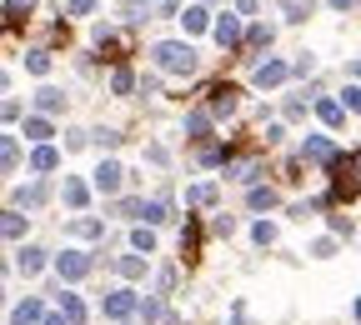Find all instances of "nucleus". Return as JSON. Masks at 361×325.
<instances>
[{"label": "nucleus", "instance_id": "nucleus-1", "mask_svg": "<svg viewBox=\"0 0 361 325\" xmlns=\"http://www.w3.org/2000/svg\"><path fill=\"white\" fill-rule=\"evenodd\" d=\"M361 196V155H341L331 165V200H356Z\"/></svg>", "mask_w": 361, "mask_h": 325}, {"label": "nucleus", "instance_id": "nucleus-2", "mask_svg": "<svg viewBox=\"0 0 361 325\" xmlns=\"http://www.w3.org/2000/svg\"><path fill=\"white\" fill-rule=\"evenodd\" d=\"M151 56H156V65L171 70V75H191V70H196V51H191V45H180V40H161Z\"/></svg>", "mask_w": 361, "mask_h": 325}, {"label": "nucleus", "instance_id": "nucleus-3", "mask_svg": "<svg viewBox=\"0 0 361 325\" xmlns=\"http://www.w3.org/2000/svg\"><path fill=\"white\" fill-rule=\"evenodd\" d=\"M56 275H61V281H85V275H90V255H80V250L56 255Z\"/></svg>", "mask_w": 361, "mask_h": 325}, {"label": "nucleus", "instance_id": "nucleus-4", "mask_svg": "<svg viewBox=\"0 0 361 325\" xmlns=\"http://www.w3.org/2000/svg\"><path fill=\"white\" fill-rule=\"evenodd\" d=\"M301 155H306V160H322V165H336V160H341V155H336V146L326 141V135H306Z\"/></svg>", "mask_w": 361, "mask_h": 325}, {"label": "nucleus", "instance_id": "nucleus-5", "mask_svg": "<svg viewBox=\"0 0 361 325\" xmlns=\"http://www.w3.org/2000/svg\"><path fill=\"white\" fill-rule=\"evenodd\" d=\"M206 96H211V115H231V110H236V96H241V90H236V85H211Z\"/></svg>", "mask_w": 361, "mask_h": 325}, {"label": "nucleus", "instance_id": "nucleus-6", "mask_svg": "<svg viewBox=\"0 0 361 325\" xmlns=\"http://www.w3.org/2000/svg\"><path fill=\"white\" fill-rule=\"evenodd\" d=\"M135 305H141V300H135V291H111V295H106V315H111V320H126Z\"/></svg>", "mask_w": 361, "mask_h": 325}, {"label": "nucleus", "instance_id": "nucleus-7", "mask_svg": "<svg viewBox=\"0 0 361 325\" xmlns=\"http://www.w3.org/2000/svg\"><path fill=\"white\" fill-rule=\"evenodd\" d=\"M121 175H126V170H121L116 160H101V170H96V191H101V196H116V191H121Z\"/></svg>", "mask_w": 361, "mask_h": 325}, {"label": "nucleus", "instance_id": "nucleus-8", "mask_svg": "<svg viewBox=\"0 0 361 325\" xmlns=\"http://www.w3.org/2000/svg\"><path fill=\"white\" fill-rule=\"evenodd\" d=\"M316 115H322V125H331V130H336V125H341V120H346V106H341V101H331V96H326V101H316Z\"/></svg>", "mask_w": 361, "mask_h": 325}, {"label": "nucleus", "instance_id": "nucleus-9", "mask_svg": "<svg viewBox=\"0 0 361 325\" xmlns=\"http://www.w3.org/2000/svg\"><path fill=\"white\" fill-rule=\"evenodd\" d=\"M286 80V65L281 60H266V65H256V85L266 90V85H281Z\"/></svg>", "mask_w": 361, "mask_h": 325}, {"label": "nucleus", "instance_id": "nucleus-10", "mask_svg": "<svg viewBox=\"0 0 361 325\" xmlns=\"http://www.w3.org/2000/svg\"><path fill=\"white\" fill-rule=\"evenodd\" d=\"M35 106H40V115H56V110H66V96L45 85V90H35Z\"/></svg>", "mask_w": 361, "mask_h": 325}, {"label": "nucleus", "instance_id": "nucleus-11", "mask_svg": "<svg viewBox=\"0 0 361 325\" xmlns=\"http://www.w3.org/2000/svg\"><path fill=\"white\" fill-rule=\"evenodd\" d=\"M211 30H216V40H221V45H236V40H241V25H236V15H221Z\"/></svg>", "mask_w": 361, "mask_h": 325}, {"label": "nucleus", "instance_id": "nucleus-12", "mask_svg": "<svg viewBox=\"0 0 361 325\" xmlns=\"http://www.w3.org/2000/svg\"><path fill=\"white\" fill-rule=\"evenodd\" d=\"M61 315H66L71 325H80V320H85V305H80V295H71V291H61Z\"/></svg>", "mask_w": 361, "mask_h": 325}, {"label": "nucleus", "instance_id": "nucleus-13", "mask_svg": "<svg viewBox=\"0 0 361 325\" xmlns=\"http://www.w3.org/2000/svg\"><path fill=\"white\" fill-rule=\"evenodd\" d=\"M25 135H30L35 146H45V141H51V120H45V115H30V120H25Z\"/></svg>", "mask_w": 361, "mask_h": 325}, {"label": "nucleus", "instance_id": "nucleus-14", "mask_svg": "<svg viewBox=\"0 0 361 325\" xmlns=\"http://www.w3.org/2000/svg\"><path fill=\"white\" fill-rule=\"evenodd\" d=\"M116 270L126 275V281H141V275H146V260H141V255H121V260H116Z\"/></svg>", "mask_w": 361, "mask_h": 325}, {"label": "nucleus", "instance_id": "nucleus-15", "mask_svg": "<svg viewBox=\"0 0 361 325\" xmlns=\"http://www.w3.org/2000/svg\"><path fill=\"white\" fill-rule=\"evenodd\" d=\"M16 265H20V270H25V275H35V270H40V265H45V250H35V246H25V250H20V255H16Z\"/></svg>", "mask_w": 361, "mask_h": 325}, {"label": "nucleus", "instance_id": "nucleus-16", "mask_svg": "<svg viewBox=\"0 0 361 325\" xmlns=\"http://www.w3.org/2000/svg\"><path fill=\"white\" fill-rule=\"evenodd\" d=\"M61 165V155L51 151V146H35V155H30V170H56Z\"/></svg>", "mask_w": 361, "mask_h": 325}, {"label": "nucleus", "instance_id": "nucleus-17", "mask_svg": "<svg viewBox=\"0 0 361 325\" xmlns=\"http://www.w3.org/2000/svg\"><path fill=\"white\" fill-rule=\"evenodd\" d=\"M196 250H201V230H196V225H186V230H180V255L196 260Z\"/></svg>", "mask_w": 361, "mask_h": 325}, {"label": "nucleus", "instance_id": "nucleus-18", "mask_svg": "<svg viewBox=\"0 0 361 325\" xmlns=\"http://www.w3.org/2000/svg\"><path fill=\"white\" fill-rule=\"evenodd\" d=\"M40 320V300H25V305H16V315H11V325H35Z\"/></svg>", "mask_w": 361, "mask_h": 325}, {"label": "nucleus", "instance_id": "nucleus-19", "mask_svg": "<svg viewBox=\"0 0 361 325\" xmlns=\"http://www.w3.org/2000/svg\"><path fill=\"white\" fill-rule=\"evenodd\" d=\"M0 165H6V170H16V165H20V151H16V135H6V141H0Z\"/></svg>", "mask_w": 361, "mask_h": 325}, {"label": "nucleus", "instance_id": "nucleus-20", "mask_svg": "<svg viewBox=\"0 0 361 325\" xmlns=\"http://www.w3.org/2000/svg\"><path fill=\"white\" fill-rule=\"evenodd\" d=\"M216 200V185H191L186 191V205H211Z\"/></svg>", "mask_w": 361, "mask_h": 325}, {"label": "nucleus", "instance_id": "nucleus-21", "mask_svg": "<svg viewBox=\"0 0 361 325\" xmlns=\"http://www.w3.org/2000/svg\"><path fill=\"white\" fill-rule=\"evenodd\" d=\"M40 200H45V185H25V191L16 196V205H25V210H35Z\"/></svg>", "mask_w": 361, "mask_h": 325}, {"label": "nucleus", "instance_id": "nucleus-22", "mask_svg": "<svg viewBox=\"0 0 361 325\" xmlns=\"http://www.w3.org/2000/svg\"><path fill=\"white\" fill-rule=\"evenodd\" d=\"M180 25H186V35H201L211 20H206V11H186V15H180Z\"/></svg>", "mask_w": 361, "mask_h": 325}, {"label": "nucleus", "instance_id": "nucleus-23", "mask_svg": "<svg viewBox=\"0 0 361 325\" xmlns=\"http://www.w3.org/2000/svg\"><path fill=\"white\" fill-rule=\"evenodd\" d=\"M231 180L251 185V180H256V160H236V165H231Z\"/></svg>", "mask_w": 361, "mask_h": 325}, {"label": "nucleus", "instance_id": "nucleus-24", "mask_svg": "<svg viewBox=\"0 0 361 325\" xmlns=\"http://www.w3.org/2000/svg\"><path fill=\"white\" fill-rule=\"evenodd\" d=\"M25 11H35V0H6V20H11V25H16Z\"/></svg>", "mask_w": 361, "mask_h": 325}, {"label": "nucleus", "instance_id": "nucleus-25", "mask_svg": "<svg viewBox=\"0 0 361 325\" xmlns=\"http://www.w3.org/2000/svg\"><path fill=\"white\" fill-rule=\"evenodd\" d=\"M66 205H75V210L85 205V185L80 180H66Z\"/></svg>", "mask_w": 361, "mask_h": 325}, {"label": "nucleus", "instance_id": "nucleus-26", "mask_svg": "<svg viewBox=\"0 0 361 325\" xmlns=\"http://www.w3.org/2000/svg\"><path fill=\"white\" fill-rule=\"evenodd\" d=\"M271 205H276V191H261V185H256V191H251V210H271Z\"/></svg>", "mask_w": 361, "mask_h": 325}, {"label": "nucleus", "instance_id": "nucleus-27", "mask_svg": "<svg viewBox=\"0 0 361 325\" xmlns=\"http://www.w3.org/2000/svg\"><path fill=\"white\" fill-rule=\"evenodd\" d=\"M25 70H30V75H45V70H51V56L30 51V56H25Z\"/></svg>", "mask_w": 361, "mask_h": 325}, {"label": "nucleus", "instance_id": "nucleus-28", "mask_svg": "<svg viewBox=\"0 0 361 325\" xmlns=\"http://www.w3.org/2000/svg\"><path fill=\"white\" fill-rule=\"evenodd\" d=\"M71 236H80V241L101 236V220H75V225H71Z\"/></svg>", "mask_w": 361, "mask_h": 325}, {"label": "nucleus", "instance_id": "nucleus-29", "mask_svg": "<svg viewBox=\"0 0 361 325\" xmlns=\"http://www.w3.org/2000/svg\"><path fill=\"white\" fill-rule=\"evenodd\" d=\"M206 125H211L206 110H191V115H186V130H191V135H206Z\"/></svg>", "mask_w": 361, "mask_h": 325}, {"label": "nucleus", "instance_id": "nucleus-30", "mask_svg": "<svg viewBox=\"0 0 361 325\" xmlns=\"http://www.w3.org/2000/svg\"><path fill=\"white\" fill-rule=\"evenodd\" d=\"M141 220H151V225H161L166 220V200H146V215Z\"/></svg>", "mask_w": 361, "mask_h": 325}, {"label": "nucleus", "instance_id": "nucleus-31", "mask_svg": "<svg viewBox=\"0 0 361 325\" xmlns=\"http://www.w3.org/2000/svg\"><path fill=\"white\" fill-rule=\"evenodd\" d=\"M20 230H25V220L11 210V215H6V241H20Z\"/></svg>", "mask_w": 361, "mask_h": 325}, {"label": "nucleus", "instance_id": "nucleus-32", "mask_svg": "<svg viewBox=\"0 0 361 325\" xmlns=\"http://www.w3.org/2000/svg\"><path fill=\"white\" fill-rule=\"evenodd\" d=\"M246 45H251V51H261V45H271V30H266V25H256V30L246 35Z\"/></svg>", "mask_w": 361, "mask_h": 325}, {"label": "nucleus", "instance_id": "nucleus-33", "mask_svg": "<svg viewBox=\"0 0 361 325\" xmlns=\"http://www.w3.org/2000/svg\"><path fill=\"white\" fill-rule=\"evenodd\" d=\"M111 85H116V90H121V96H126V90H130V85H135V75H130V70H126V65H121V70H116V75H111Z\"/></svg>", "mask_w": 361, "mask_h": 325}, {"label": "nucleus", "instance_id": "nucleus-34", "mask_svg": "<svg viewBox=\"0 0 361 325\" xmlns=\"http://www.w3.org/2000/svg\"><path fill=\"white\" fill-rule=\"evenodd\" d=\"M141 11H161V15H171V11H176V0H141Z\"/></svg>", "mask_w": 361, "mask_h": 325}, {"label": "nucleus", "instance_id": "nucleus-35", "mask_svg": "<svg viewBox=\"0 0 361 325\" xmlns=\"http://www.w3.org/2000/svg\"><path fill=\"white\" fill-rule=\"evenodd\" d=\"M331 236H351V215H331Z\"/></svg>", "mask_w": 361, "mask_h": 325}, {"label": "nucleus", "instance_id": "nucleus-36", "mask_svg": "<svg viewBox=\"0 0 361 325\" xmlns=\"http://www.w3.org/2000/svg\"><path fill=\"white\" fill-rule=\"evenodd\" d=\"M211 230H216V236H231L236 220H231V215H216V225H211Z\"/></svg>", "mask_w": 361, "mask_h": 325}, {"label": "nucleus", "instance_id": "nucleus-37", "mask_svg": "<svg viewBox=\"0 0 361 325\" xmlns=\"http://www.w3.org/2000/svg\"><path fill=\"white\" fill-rule=\"evenodd\" d=\"M271 241H276V230H271V225L261 220V225H256V246H271Z\"/></svg>", "mask_w": 361, "mask_h": 325}, {"label": "nucleus", "instance_id": "nucleus-38", "mask_svg": "<svg viewBox=\"0 0 361 325\" xmlns=\"http://www.w3.org/2000/svg\"><path fill=\"white\" fill-rule=\"evenodd\" d=\"M96 141H101L106 151H116V146H121V135H116V130H96Z\"/></svg>", "mask_w": 361, "mask_h": 325}, {"label": "nucleus", "instance_id": "nucleus-39", "mask_svg": "<svg viewBox=\"0 0 361 325\" xmlns=\"http://www.w3.org/2000/svg\"><path fill=\"white\" fill-rule=\"evenodd\" d=\"M121 215H146V200H121Z\"/></svg>", "mask_w": 361, "mask_h": 325}, {"label": "nucleus", "instance_id": "nucleus-40", "mask_svg": "<svg viewBox=\"0 0 361 325\" xmlns=\"http://www.w3.org/2000/svg\"><path fill=\"white\" fill-rule=\"evenodd\" d=\"M96 11V0H71V15H90Z\"/></svg>", "mask_w": 361, "mask_h": 325}, {"label": "nucleus", "instance_id": "nucleus-41", "mask_svg": "<svg viewBox=\"0 0 361 325\" xmlns=\"http://www.w3.org/2000/svg\"><path fill=\"white\" fill-rule=\"evenodd\" d=\"M196 155H201V160H206V165H221V151H216V146H201V151H196Z\"/></svg>", "mask_w": 361, "mask_h": 325}, {"label": "nucleus", "instance_id": "nucleus-42", "mask_svg": "<svg viewBox=\"0 0 361 325\" xmlns=\"http://www.w3.org/2000/svg\"><path fill=\"white\" fill-rule=\"evenodd\" d=\"M346 106H351V110H361V85H351V90H346Z\"/></svg>", "mask_w": 361, "mask_h": 325}, {"label": "nucleus", "instance_id": "nucleus-43", "mask_svg": "<svg viewBox=\"0 0 361 325\" xmlns=\"http://www.w3.org/2000/svg\"><path fill=\"white\" fill-rule=\"evenodd\" d=\"M231 325H246V305L236 300V310H231Z\"/></svg>", "mask_w": 361, "mask_h": 325}, {"label": "nucleus", "instance_id": "nucleus-44", "mask_svg": "<svg viewBox=\"0 0 361 325\" xmlns=\"http://www.w3.org/2000/svg\"><path fill=\"white\" fill-rule=\"evenodd\" d=\"M331 6H336V11H346V6H356V0H331Z\"/></svg>", "mask_w": 361, "mask_h": 325}, {"label": "nucleus", "instance_id": "nucleus-45", "mask_svg": "<svg viewBox=\"0 0 361 325\" xmlns=\"http://www.w3.org/2000/svg\"><path fill=\"white\" fill-rule=\"evenodd\" d=\"M45 325H66V315H51V320H45Z\"/></svg>", "mask_w": 361, "mask_h": 325}, {"label": "nucleus", "instance_id": "nucleus-46", "mask_svg": "<svg viewBox=\"0 0 361 325\" xmlns=\"http://www.w3.org/2000/svg\"><path fill=\"white\" fill-rule=\"evenodd\" d=\"M356 320H361V300H356Z\"/></svg>", "mask_w": 361, "mask_h": 325}]
</instances>
